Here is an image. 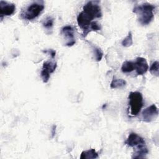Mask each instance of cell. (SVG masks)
Returning <instances> with one entry per match:
<instances>
[{
	"instance_id": "6",
	"label": "cell",
	"mask_w": 159,
	"mask_h": 159,
	"mask_svg": "<svg viewBox=\"0 0 159 159\" xmlns=\"http://www.w3.org/2000/svg\"><path fill=\"white\" fill-rule=\"evenodd\" d=\"M158 114V111L157 107L155 104H152L143 110L142 113V117L143 121L150 122L156 119Z\"/></svg>"
},
{
	"instance_id": "17",
	"label": "cell",
	"mask_w": 159,
	"mask_h": 159,
	"mask_svg": "<svg viewBox=\"0 0 159 159\" xmlns=\"http://www.w3.org/2000/svg\"><path fill=\"white\" fill-rule=\"evenodd\" d=\"M93 52H94V58L96 61H99L101 60L102 56H103V52L101 50V49L99 47H94L93 48Z\"/></svg>"
},
{
	"instance_id": "5",
	"label": "cell",
	"mask_w": 159,
	"mask_h": 159,
	"mask_svg": "<svg viewBox=\"0 0 159 159\" xmlns=\"http://www.w3.org/2000/svg\"><path fill=\"white\" fill-rule=\"evenodd\" d=\"M57 66V63L55 61H47L43 63L40 76L43 83H46L48 81L50 74L55 71Z\"/></svg>"
},
{
	"instance_id": "13",
	"label": "cell",
	"mask_w": 159,
	"mask_h": 159,
	"mask_svg": "<svg viewBox=\"0 0 159 159\" xmlns=\"http://www.w3.org/2000/svg\"><path fill=\"white\" fill-rule=\"evenodd\" d=\"M98 157V154L96 152V150L93 148H91L90 150L83 151L81 155L80 158L81 159H84V158H96Z\"/></svg>"
},
{
	"instance_id": "14",
	"label": "cell",
	"mask_w": 159,
	"mask_h": 159,
	"mask_svg": "<svg viewBox=\"0 0 159 159\" xmlns=\"http://www.w3.org/2000/svg\"><path fill=\"white\" fill-rule=\"evenodd\" d=\"M134 68V62L131 61H124L121 67V70L123 73H130L132 72Z\"/></svg>"
},
{
	"instance_id": "4",
	"label": "cell",
	"mask_w": 159,
	"mask_h": 159,
	"mask_svg": "<svg viewBox=\"0 0 159 159\" xmlns=\"http://www.w3.org/2000/svg\"><path fill=\"white\" fill-rule=\"evenodd\" d=\"M44 9L43 3L39 2H35L29 5L26 9L21 14L22 18L31 20L37 17Z\"/></svg>"
},
{
	"instance_id": "8",
	"label": "cell",
	"mask_w": 159,
	"mask_h": 159,
	"mask_svg": "<svg viewBox=\"0 0 159 159\" xmlns=\"http://www.w3.org/2000/svg\"><path fill=\"white\" fill-rule=\"evenodd\" d=\"M16 10V6L13 3L0 1V16L2 19L4 16H9L14 14Z\"/></svg>"
},
{
	"instance_id": "1",
	"label": "cell",
	"mask_w": 159,
	"mask_h": 159,
	"mask_svg": "<svg viewBox=\"0 0 159 159\" xmlns=\"http://www.w3.org/2000/svg\"><path fill=\"white\" fill-rule=\"evenodd\" d=\"M102 16L101 9L99 1H91L86 2L83 7V11L77 17L79 27L83 30V35L86 37L89 33L88 29L93 20Z\"/></svg>"
},
{
	"instance_id": "2",
	"label": "cell",
	"mask_w": 159,
	"mask_h": 159,
	"mask_svg": "<svg viewBox=\"0 0 159 159\" xmlns=\"http://www.w3.org/2000/svg\"><path fill=\"white\" fill-rule=\"evenodd\" d=\"M155 6L150 3H143L134 8L133 12L137 14L138 21L142 25H148L153 18Z\"/></svg>"
},
{
	"instance_id": "15",
	"label": "cell",
	"mask_w": 159,
	"mask_h": 159,
	"mask_svg": "<svg viewBox=\"0 0 159 159\" xmlns=\"http://www.w3.org/2000/svg\"><path fill=\"white\" fill-rule=\"evenodd\" d=\"M122 46L124 47H129L131 46L133 43V40H132V34L131 32H129L128 35L123 39V40L121 42Z\"/></svg>"
},
{
	"instance_id": "3",
	"label": "cell",
	"mask_w": 159,
	"mask_h": 159,
	"mask_svg": "<svg viewBox=\"0 0 159 159\" xmlns=\"http://www.w3.org/2000/svg\"><path fill=\"white\" fill-rule=\"evenodd\" d=\"M129 99L130 114L132 116H135L140 112L143 105L142 94L138 91L130 92L129 95Z\"/></svg>"
},
{
	"instance_id": "16",
	"label": "cell",
	"mask_w": 159,
	"mask_h": 159,
	"mask_svg": "<svg viewBox=\"0 0 159 159\" xmlns=\"http://www.w3.org/2000/svg\"><path fill=\"white\" fill-rule=\"evenodd\" d=\"M159 63L158 61H154L152 65H151L150 68V72L151 73V74H152L153 75H155L156 76H158L159 75Z\"/></svg>"
},
{
	"instance_id": "7",
	"label": "cell",
	"mask_w": 159,
	"mask_h": 159,
	"mask_svg": "<svg viewBox=\"0 0 159 159\" xmlns=\"http://www.w3.org/2000/svg\"><path fill=\"white\" fill-rule=\"evenodd\" d=\"M61 34L66 40L65 45L68 47L73 46L75 42V39L74 36V29L70 25H66L61 29Z\"/></svg>"
},
{
	"instance_id": "10",
	"label": "cell",
	"mask_w": 159,
	"mask_h": 159,
	"mask_svg": "<svg viewBox=\"0 0 159 159\" xmlns=\"http://www.w3.org/2000/svg\"><path fill=\"white\" fill-rule=\"evenodd\" d=\"M125 143L129 147H137L138 145L145 144V142L143 138L136 133L131 132L126 139Z\"/></svg>"
},
{
	"instance_id": "19",
	"label": "cell",
	"mask_w": 159,
	"mask_h": 159,
	"mask_svg": "<svg viewBox=\"0 0 159 159\" xmlns=\"http://www.w3.org/2000/svg\"><path fill=\"white\" fill-rule=\"evenodd\" d=\"M101 27L99 23H98L96 21H93L89 27L88 31L89 32L91 31H97L101 30Z\"/></svg>"
},
{
	"instance_id": "18",
	"label": "cell",
	"mask_w": 159,
	"mask_h": 159,
	"mask_svg": "<svg viewBox=\"0 0 159 159\" xmlns=\"http://www.w3.org/2000/svg\"><path fill=\"white\" fill-rule=\"evenodd\" d=\"M42 24L45 29H50L53 25V19L51 17H47L45 19H44Z\"/></svg>"
},
{
	"instance_id": "11",
	"label": "cell",
	"mask_w": 159,
	"mask_h": 159,
	"mask_svg": "<svg viewBox=\"0 0 159 159\" xmlns=\"http://www.w3.org/2000/svg\"><path fill=\"white\" fill-rule=\"evenodd\" d=\"M148 153V150L145 146V144L137 146L134 150V152L132 155L133 158H142Z\"/></svg>"
},
{
	"instance_id": "9",
	"label": "cell",
	"mask_w": 159,
	"mask_h": 159,
	"mask_svg": "<svg viewBox=\"0 0 159 159\" xmlns=\"http://www.w3.org/2000/svg\"><path fill=\"white\" fill-rule=\"evenodd\" d=\"M134 68L138 75H142L145 73L148 69V65L145 58L143 57H138L134 62Z\"/></svg>"
},
{
	"instance_id": "20",
	"label": "cell",
	"mask_w": 159,
	"mask_h": 159,
	"mask_svg": "<svg viewBox=\"0 0 159 159\" xmlns=\"http://www.w3.org/2000/svg\"><path fill=\"white\" fill-rule=\"evenodd\" d=\"M48 52H49L50 55H51L52 58H54V57H55V53H56L55 51H54V50H48Z\"/></svg>"
},
{
	"instance_id": "12",
	"label": "cell",
	"mask_w": 159,
	"mask_h": 159,
	"mask_svg": "<svg viewBox=\"0 0 159 159\" xmlns=\"http://www.w3.org/2000/svg\"><path fill=\"white\" fill-rule=\"evenodd\" d=\"M126 85V81L123 79H118L116 77H113L112 81L111 83L110 86L112 89L121 88Z\"/></svg>"
}]
</instances>
